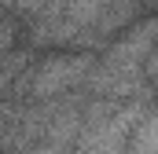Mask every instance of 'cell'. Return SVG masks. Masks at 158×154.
Here are the masks:
<instances>
[{"label": "cell", "mask_w": 158, "mask_h": 154, "mask_svg": "<svg viewBox=\"0 0 158 154\" xmlns=\"http://www.w3.org/2000/svg\"><path fill=\"white\" fill-rule=\"evenodd\" d=\"M26 63H30V55H26V51H15V55L7 51V55L0 59V92H4L7 84L15 88V84H19V77H26Z\"/></svg>", "instance_id": "277c9868"}, {"label": "cell", "mask_w": 158, "mask_h": 154, "mask_svg": "<svg viewBox=\"0 0 158 154\" xmlns=\"http://www.w3.org/2000/svg\"><path fill=\"white\" fill-rule=\"evenodd\" d=\"M143 114L147 110H140V107H118L114 114L81 125L77 154H125L129 136H132V128L140 125Z\"/></svg>", "instance_id": "6da1fadb"}, {"label": "cell", "mask_w": 158, "mask_h": 154, "mask_svg": "<svg viewBox=\"0 0 158 154\" xmlns=\"http://www.w3.org/2000/svg\"><path fill=\"white\" fill-rule=\"evenodd\" d=\"M92 55H55L48 63H40L30 74V88L37 99H59L63 92H70L74 84H81L88 70H92Z\"/></svg>", "instance_id": "7a4b0ae2"}, {"label": "cell", "mask_w": 158, "mask_h": 154, "mask_svg": "<svg viewBox=\"0 0 158 154\" xmlns=\"http://www.w3.org/2000/svg\"><path fill=\"white\" fill-rule=\"evenodd\" d=\"M11 33H15V26H11L7 18H0V59H4L7 48H11Z\"/></svg>", "instance_id": "5b68a950"}, {"label": "cell", "mask_w": 158, "mask_h": 154, "mask_svg": "<svg viewBox=\"0 0 158 154\" xmlns=\"http://www.w3.org/2000/svg\"><path fill=\"white\" fill-rule=\"evenodd\" d=\"M155 114L147 110V114L140 117V125L132 128V136H129V147H125V154H155Z\"/></svg>", "instance_id": "3957f363"}, {"label": "cell", "mask_w": 158, "mask_h": 154, "mask_svg": "<svg viewBox=\"0 0 158 154\" xmlns=\"http://www.w3.org/2000/svg\"><path fill=\"white\" fill-rule=\"evenodd\" d=\"M0 4H4V0H0Z\"/></svg>", "instance_id": "8992f818"}]
</instances>
